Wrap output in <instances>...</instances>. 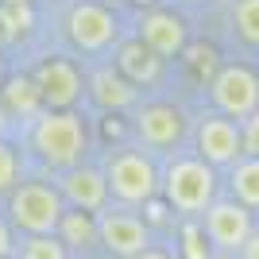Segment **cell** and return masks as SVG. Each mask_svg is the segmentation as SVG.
Listing matches in <instances>:
<instances>
[{
	"label": "cell",
	"mask_w": 259,
	"mask_h": 259,
	"mask_svg": "<svg viewBox=\"0 0 259 259\" xmlns=\"http://www.w3.org/2000/svg\"><path fill=\"white\" fill-rule=\"evenodd\" d=\"M62 213H66V201L54 182L27 178L8 194V225L20 236H54Z\"/></svg>",
	"instance_id": "obj_4"
},
{
	"label": "cell",
	"mask_w": 259,
	"mask_h": 259,
	"mask_svg": "<svg viewBox=\"0 0 259 259\" xmlns=\"http://www.w3.org/2000/svg\"><path fill=\"white\" fill-rule=\"evenodd\" d=\"M54 186H58L66 209H81V213L97 217L101 209L108 205V182H105V174H101V166L81 162V166H74V170H62Z\"/></svg>",
	"instance_id": "obj_12"
},
{
	"label": "cell",
	"mask_w": 259,
	"mask_h": 259,
	"mask_svg": "<svg viewBox=\"0 0 259 259\" xmlns=\"http://www.w3.org/2000/svg\"><path fill=\"white\" fill-rule=\"evenodd\" d=\"M236 259H259V228L248 236V244L240 248V255H236Z\"/></svg>",
	"instance_id": "obj_25"
},
{
	"label": "cell",
	"mask_w": 259,
	"mask_h": 259,
	"mask_svg": "<svg viewBox=\"0 0 259 259\" xmlns=\"http://www.w3.org/2000/svg\"><path fill=\"white\" fill-rule=\"evenodd\" d=\"M159 194L166 197V205L182 217H201L217 201V170L197 155H174L162 170Z\"/></svg>",
	"instance_id": "obj_3"
},
{
	"label": "cell",
	"mask_w": 259,
	"mask_h": 259,
	"mask_svg": "<svg viewBox=\"0 0 259 259\" xmlns=\"http://www.w3.org/2000/svg\"><path fill=\"white\" fill-rule=\"evenodd\" d=\"M178 259H213V248H209V240L197 221L182 225V251H178Z\"/></svg>",
	"instance_id": "obj_21"
},
{
	"label": "cell",
	"mask_w": 259,
	"mask_h": 259,
	"mask_svg": "<svg viewBox=\"0 0 259 259\" xmlns=\"http://www.w3.org/2000/svg\"><path fill=\"white\" fill-rule=\"evenodd\" d=\"M85 93H89V101L97 108H105V112H124V108L140 105V89L132 85L116 66H97V70L85 77Z\"/></svg>",
	"instance_id": "obj_14"
},
{
	"label": "cell",
	"mask_w": 259,
	"mask_h": 259,
	"mask_svg": "<svg viewBox=\"0 0 259 259\" xmlns=\"http://www.w3.org/2000/svg\"><path fill=\"white\" fill-rule=\"evenodd\" d=\"M12 259H70V251L58 236H20Z\"/></svg>",
	"instance_id": "obj_19"
},
{
	"label": "cell",
	"mask_w": 259,
	"mask_h": 259,
	"mask_svg": "<svg viewBox=\"0 0 259 259\" xmlns=\"http://www.w3.org/2000/svg\"><path fill=\"white\" fill-rule=\"evenodd\" d=\"M140 43L151 47L159 58H174V54L186 51V20L178 12L155 8L140 16Z\"/></svg>",
	"instance_id": "obj_13"
},
{
	"label": "cell",
	"mask_w": 259,
	"mask_h": 259,
	"mask_svg": "<svg viewBox=\"0 0 259 259\" xmlns=\"http://www.w3.org/2000/svg\"><path fill=\"white\" fill-rule=\"evenodd\" d=\"M197 159H205L213 170H232L244 159V140H240V124L221 116V112H205L197 120Z\"/></svg>",
	"instance_id": "obj_10"
},
{
	"label": "cell",
	"mask_w": 259,
	"mask_h": 259,
	"mask_svg": "<svg viewBox=\"0 0 259 259\" xmlns=\"http://www.w3.org/2000/svg\"><path fill=\"white\" fill-rule=\"evenodd\" d=\"M35 89H39V97H43V108H54V112H66V108H74L85 93V77L77 70L70 58L62 54H51L43 62L35 66L31 74Z\"/></svg>",
	"instance_id": "obj_9"
},
{
	"label": "cell",
	"mask_w": 259,
	"mask_h": 259,
	"mask_svg": "<svg viewBox=\"0 0 259 259\" xmlns=\"http://www.w3.org/2000/svg\"><path fill=\"white\" fill-rule=\"evenodd\" d=\"M232 27L244 43L259 47V0H232Z\"/></svg>",
	"instance_id": "obj_20"
},
{
	"label": "cell",
	"mask_w": 259,
	"mask_h": 259,
	"mask_svg": "<svg viewBox=\"0 0 259 259\" xmlns=\"http://www.w3.org/2000/svg\"><path fill=\"white\" fill-rule=\"evenodd\" d=\"M228 190H232V201H240L244 209L255 213L259 209V159L244 155V159L228 170Z\"/></svg>",
	"instance_id": "obj_18"
},
{
	"label": "cell",
	"mask_w": 259,
	"mask_h": 259,
	"mask_svg": "<svg viewBox=\"0 0 259 259\" xmlns=\"http://www.w3.org/2000/svg\"><path fill=\"white\" fill-rule=\"evenodd\" d=\"M201 232H205L213 255H240V248L255 232V221H251V209L225 197V201H213L201 213Z\"/></svg>",
	"instance_id": "obj_6"
},
{
	"label": "cell",
	"mask_w": 259,
	"mask_h": 259,
	"mask_svg": "<svg viewBox=\"0 0 259 259\" xmlns=\"http://www.w3.org/2000/svg\"><path fill=\"white\" fill-rule=\"evenodd\" d=\"M97 244L120 259H136L140 251L151 248V228L143 225V217H136L124 205H105L97 213Z\"/></svg>",
	"instance_id": "obj_8"
},
{
	"label": "cell",
	"mask_w": 259,
	"mask_h": 259,
	"mask_svg": "<svg viewBox=\"0 0 259 259\" xmlns=\"http://www.w3.org/2000/svg\"><path fill=\"white\" fill-rule=\"evenodd\" d=\"M0 108L4 112H16L23 120H35L43 112V97H39V89H35L31 77H8L4 85H0Z\"/></svg>",
	"instance_id": "obj_16"
},
{
	"label": "cell",
	"mask_w": 259,
	"mask_h": 259,
	"mask_svg": "<svg viewBox=\"0 0 259 259\" xmlns=\"http://www.w3.org/2000/svg\"><path fill=\"white\" fill-rule=\"evenodd\" d=\"M66 39L85 54H105L120 43V20L116 12L97 0H77L66 12Z\"/></svg>",
	"instance_id": "obj_5"
},
{
	"label": "cell",
	"mask_w": 259,
	"mask_h": 259,
	"mask_svg": "<svg viewBox=\"0 0 259 259\" xmlns=\"http://www.w3.org/2000/svg\"><path fill=\"white\" fill-rule=\"evenodd\" d=\"M4 81H8V74H4V58H0V85H4Z\"/></svg>",
	"instance_id": "obj_27"
},
{
	"label": "cell",
	"mask_w": 259,
	"mask_h": 259,
	"mask_svg": "<svg viewBox=\"0 0 259 259\" xmlns=\"http://www.w3.org/2000/svg\"><path fill=\"white\" fill-rule=\"evenodd\" d=\"M120 74L128 77L132 85H155L162 77V58L151 51V47H143L140 39H120L116 43V62H112Z\"/></svg>",
	"instance_id": "obj_15"
},
{
	"label": "cell",
	"mask_w": 259,
	"mask_h": 259,
	"mask_svg": "<svg viewBox=\"0 0 259 259\" xmlns=\"http://www.w3.org/2000/svg\"><path fill=\"white\" fill-rule=\"evenodd\" d=\"M240 140H244V155L259 159V112H251L248 120H240Z\"/></svg>",
	"instance_id": "obj_23"
},
{
	"label": "cell",
	"mask_w": 259,
	"mask_h": 259,
	"mask_svg": "<svg viewBox=\"0 0 259 259\" xmlns=\"http://www.w3.org/2000/svg\"><path fill=\"white\" fill-rule=\"evenodd\" d=\"M16 255V232H12V225L0 217V259H12Z\"/></svg>",
	"instance_id": "obj_24"
},
{
	"label": "cell",
	"mask_w": 259,
	"mask_h": 259,
	"mask_svg": "<svg viewBox=\"0 0 259 259\" xmlns=\"http://www.w3.org/2000/svg\"><path fill=\"white\" fill-rule=\"evenodd\" d=\"M0 132H4V108H0Z\"/></svg>",
	"instance_id": "obj_28"
},
{
	"label": "cell",
	"mask_w": 259,
	"mask_h": 259,
	"mask_svg": "<svg viewBox=\"0 0 259 259\" xmlns=\"http://www.w3.org/2000/svg\"><path fill=\"white\" fill-rule=\"evenodd\" d=\"M209 97H213V108L228 120H248L251 112H259V77L255 70L240 62H228L217 70L213 85H209Z\"/></svg>",
	"instance_id": "obj_7"
},
{
	"label": "cell",
	"mask_w": 259,
	"mask_h": 259,
	"mask_svg": "<svg viewBox=\"0 0 259 259\" xmlns=\"http://www.w3.org/2000/svg\"><path fill=\"white\" fill-rule=\"evenodd\" d=\"M136 136H140L143 147H178L186 136V112L178 105H166V101H155V105H140L136 108Z\"/></svg>",
	"instance_id": "obj_11"
},
{
	"label": "cell",
	"mask_w": 259,
	"mask_h": 259,
	"mask_svg": "<svg viewBox=\"0 0 259 259\" xmlns=\"http://www.w3.org/2000/svg\"><path fill=\"white\" fill-rule=\"evenodd\" d=\"M20 186V155L12 143L0 140V194H12Z\"/></svg>",
	"instance_id": "obj_22"
},
{
	"label": "cell",
	"mask_w": 259,
	"mask_h": 259,
	"mask_svg": "<svg viewBox=\"0 0 259 259\" xmlns=\"http://www.w3.org/2000/svg\"><path fill=\"white\" fill-rule=\"evenodd\" d=\"M101 174L108 182V197L124 209L151 205L159 197V186H162V170L155 166V159L143 147H116V151H108Z\"/></svg>",
	"instance_id": "obj_2"
},
{
	"label": "cell",
	"mask_w": 259,
	"mask_h": 259,
	"mask_svg": "<svg viewBox=\"0 0 259 259\" xmlns=\"http://www.w3.org/2000/svg\"><path fill=\"white\" fill-rule=\"evenodd\" d=\"M31 151L39 155L43 166H51V170H58V174L81 166V162H85V151H89L85 120L77 116L74 108H66V112L43 108V112L31 120Z\"/></svg>",
	"instance_id": "obj_1"
},
{
	"label": "cell",
	"mask_w": 259,
	"mask_h": 259,
	"mask_svg": "<svg viewBox=\"0 0 259 259\" xmlns=\"http://www.w3.org/2000/svg\"><path fill=\"white\" fill-rule=\"evenodd\" d=\"M12 4H31V0H12Z\"/></svg>",
	"instance_id": "obj_29"
},
{
	"label": "cell",
	"mask_w": 259,
	"mask_h": 259,
	"mask_svg": "<svg viewBox=\"0 0 259 259\" xmlns=\"http://www.w3.org/2000/svg\"><path fill=\"white\" fill-rule=\"evenodd\" d=\"M54 236L66 244V251H85V248H97V217L93 213H81V209H66Z\"/></svg>",
	"instance_id": "obj_17"
},
{
	"label": "cell",
	"mask_w": 259,
	"mask_h": 259,
	"mask_svg": "<svg viewBox=\"0 0 259 259\" xmlns=\"http://www.w3.org/2000/svg\"><path fill=\"white\" fill-rule=\"evenodd\" d=\"M136 259H178V251H170V248H155V244H151V248L140 251Z\"/></svg>",
	"instance_id": "obj_26"
}]
</instances>
